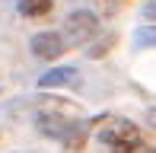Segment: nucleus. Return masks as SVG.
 <instances>
[{
	"label": "nucleus",
	"instance_id": "0eeeda50",
	"mask_svg": "<svg viewBox=\"0 0 156 153\" xmlns=\"http://www.w3.org/2000/svg\"><path fill=\"white\" fill-rule=\"evenodd\" d=\"M144 13H147L150 19H156V3H147V10H144Z\"/></svg>",
	"mask_w": 156,
	"mask_h": 153
},
{
	"label": "nucleus",
	"instance_id": "7ed1b4c3",
	"mask_svg": "<svg viewBox=\"0 0 156 153\" xmlns=\"http://www.w3.org/2000/svg\"><path fill=\"white\" fill-rule=\"evenodd\" d=\"M67 29H70V35L80 41V38H89V35H93V32L99 29V23H96V16L89 10H76V13L67 16Z\"/></svg>",
	"mask_w": 156,
	"mask_h": 153
},
{
	"label": "nucleus",
	"instance_id": "39448f33",
	"mask_svg": "<svg viewBox=\"0 0 156 153\" xmlns=\"http://www.w3.org/2000/svg\"><path fill=\"white\" fill-rule=\"evenodd\" d=\"M19 6V13H23V16H41V13H48L51 10V0H23V3H16Z\"/></svg>",
	"mask_w": 156,
	"mask_h": 153
},
{
	"label": "nucleus",
	"instance_id": "6e6552de",
	"mask_svg": "<svg viewBox=\"0 0 156 153\" xmlns=\"http://www.w3.org/2000/svg\"><path fill=\"white\" fill-rule=\"evenodd\" d=\"M147 121H150L153 128H156V109H150V112H147Z\"/></svg>",
	"mask_w": 156,
	"mask_h": 153
},
{
	"label": "nucleus",
	"instance_id": "423d86ee",
	"mask_svg": "<svg viewBox=\"0 0 156 153\" xmlns=\"http://www.w3.org/2000/svg\"><path fill=\"white\" fill-rule=\"evenodd\" d=\"M156 45V29H140V35H137V45Z\"/></svg>",
	"mask_w": 156,
	"mask_h": 153
},
{
	"label": "nucleus",
	"instance_id": "f03ea898",
	"mask_svg": "<svg viewBox=\"0 0 156 153\" xmlns=\"http://www.w3.org/2000/svg\"><path fill=\"white\" fill-rule=\"evenodd\" d=\"M29 48H32V54H35V58L54 61V58L64 51V38L58 35V32H35L32 41H29Z\"/></svg>",
	"mask_w": 156,
	"mask_h": 153
},
{
	"label": "nucleus",
	"instance_id": "f257e3e1",
	"mask_svg": "<svg viewBox=\"0 0 156 153\" xmlns=\"http://www.w3.org/2000/svg\"><path fill=\"white\" fill-rule=\"evenodd\" d=\"M99 141H102L112 153H156V147L140 141L137 128H134L131 121H121V118H115V121L105 124V128L99 131Z\"/></svg>",
	"mask_w": 156,
	"mask_h": 153
},
{
	"label": "nucleus",
	"instance_id": "20e7f679",
	"mask_svg": "<svg viewBox=\"0 0 156 153\" xmlns=\"http://www.w3.org/2000/svg\"><path fill=\"white\" fill-rule=\"evenodd\" d=\"M76 80H80L76 67H54V70L41 73L38 86H45V89H51V86H70V83H76Z\"/></svg>",
	"mask_w": 156,
	"mask_h": 153
}]
</instances>
